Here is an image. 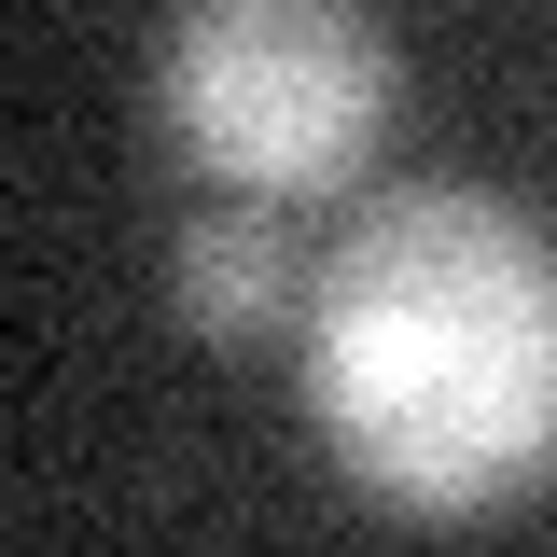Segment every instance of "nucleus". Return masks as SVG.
<instances>
[{"label":"nucleus","instance_id":"obj_1","mask_svg":"<svg viewBox=\"0 0 557 557\" xmlns=\"http://www.w3.org/2000/svg\"><path fill=\"white\" fill-rule=\"evenodd\" d=\"M307 418L405 516H487L557 460V251L530 209L418 182L307 278Z\"/></svg>","mask_w":557,"mask_h":557},{"label":"nucleus","instance_id":"obj_3","mask_svg":"<svg viewBox=\"0 0 557 557\" xmlns=\"http://www.w3.org/2000/svg\"><path fill=\"white\" fill-rule=\"evenodd\" d=\"M307 278L321 265H293V223H278L265 196H237V209H209V223L168 237V293H182V321H196L223 362L307 335Z\"/></svg>","mask_w":557,"mask_h":557},{"label":"nucleus","instance_id":"obj_2","mask_svg":"<svg viewBox=\"0 0 557 557\" xmlns=\"http://www.w3.org/2000/svg\"><path fill=\"white\" fill-rule=\"evenodd\" d=\"M405 57L362 0H168L153 28V126L223 196H348L391 139Z\"/></svg>","mask_w":557,"mask_h":557}]
</instances>
